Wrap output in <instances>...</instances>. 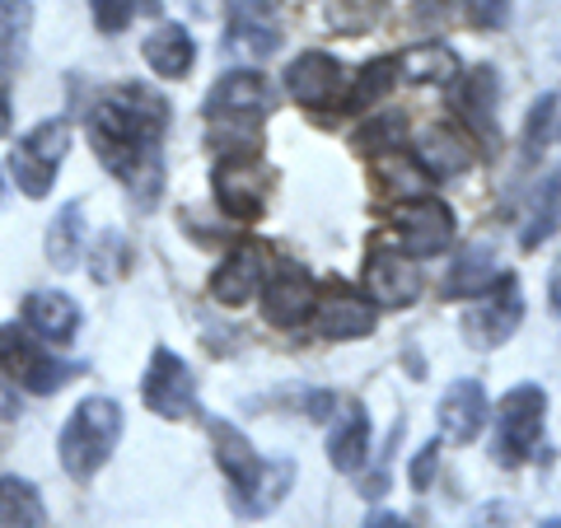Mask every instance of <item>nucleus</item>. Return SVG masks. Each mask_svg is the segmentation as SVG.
<instances>
[{"mask_svg":"<svg viewBox=\"0 0 561 528\" xmlns=\"http://www.w3.org/2000/svg\"><path fill=\"white\" fill-rule=\"evenodd\" d=\"M94 262H90V276L94 280H103V286H108V280H122L131 272V243L122 239L117 230L113 234H103L99 243H94V253H90Z\"/></svg>","mask_w":561,"mask_h":528,"instance_id":"obj_32","label":"nucleus"},{"mask_svg":"<svg viewBox=\"0 0 561 528\" xmlns=\"http://www.w3.org/2000/svg\"><path fill=\"white\" fill-rule=\"evenodd\" d=\"M463 70V61L454 57V47L445 43H416L398 57V76L412 84H449Z\"/></svg>","mask_w":561,"mask_h":528,"instance_id":"obj_25","label":"nucleus"},{"mask_svg":"<svg viewBox=\"0 0 561 528\" xmlns=\"http://www.w3.org/2000/svg\"><path fill=\"white\" fill-rule=\"evenodd\" d=\"M496 103H501V76L496 66H472L459 70V90H454V108L468 122V131L482 140H496Z\"/></svg>","mask_w":561,"mask_h":528,"instance_id":"obj_17","label":"nucleus"},{"mask_svg":"<svg viewBox=\"0 0 561 528\" xmlns=\"http://www.w3.org/2000/svg\"><path fill=\"white\" fill-rule=\"evenodd\" d=\"M389 234L408 257H435L454 243V210L431 192H416L389 206Z\"/></svg>","mask_w":561,"mask_h":528,"instance_id":"obj_6","label":"nucleus"},{"mask_svg":"<svg viewBox=\"0 0 561 528\" xmlns=\"http://www.w3.org/2000/svg\"><path fill=\"white\" fill-rule=\"evenodd\" d=\"M136 10H140V0H90L94 24H99V33H108V38H117V33L136 20Z\"/></svg>","mask_w":561,"mask_h":528,"instance_id":"obj_34","label":"nucleus"},{"mask_svg":"<svg viewBox=\"0 0 561 528\" xmlns=\"http://www.w3.org/2000/svg\"><path fill=\"white\" fill-rule=\"evenodd\" d=\"M267 280V249L262 243H239L234 253H225V262L210 272V299L225 309H243L262 295Z\"/></svg>","mask_w":561,"mask_h":528,"instance_id":"obj_15","label":"nucleus"},{"mask_svg":"<svg viewBox=\"0 0 561 528\" xmlns=\"http://www.w3.org/2000/svg\"><path fill=\"white\" fill-rule=\"evenodd\" d=\"M416 164H421V173H431V183H449V179H459V173L472 169V140L459 127L435 122V127L421 131Z\"/></svg>","mask_w":561,"mask_h":528,"instance_id":"obj_19","label":"nucleus"},{"mask_svg":"<svg viewBox=\"0 0 561 528\" xmlns=\"http://www.w3.org/2000/svg\"><path fill=\"white\" fill-rule=\"evenodd\" d=\"M529 230H524V249H538L542 239H552L557 234V225H561V169H552L548 179H542L534 187V206H529Z\"/></svg>","mask_w":561,"mask_h":528,"instance_id":"obj_30","label":"nucleus"},{"mask_svg":"<svg viewBox=\"0 0 561 528\" xmlns=\"http://www.w3.org/2000/svg\"><path fill=\"white\" fill-rule=\"evenodd\" d=\"M435 472H440V445H421V454L412 459V468H408V482H412V491H431V482H435Z\"/></svg>","mask_w":561,"mask_h":528,"instance_id":"obj_35","label":"nucleus"},{"mask_svg":"<svg viewBox=\"0 0 561 528\" xmlns=\"http://www.w3.org/2000/svg\"><path fill=\"white\" fill-rule=\"evenodd\" d=\"M33 28V0H0V80L14 76V66L24 61Z\"/></svg>","mask_w":561,"mask_h":528,"instance_id":"obj_28","label":"nucleus"},{"mask_svg":"<svg viewBox=\"0 0 561 528\" xmlns=\"http://www.w3.org/2000/svg\"><path fill=\"white\" fill-rule=\"evenodd\" d=\"M548 305L561 313V262L552 267V276H548Z\"/></svg>","mask_w":561,"mask_h":528,"instance_id":"obj_39","label":"nucleus"},{"mask_svg":"<svg viewBox=\"0 0 561 528\" xmlns=\"http://www.w3.org/2000/svg\"><path fill=\"white\" fill-rule=\"evenodd\" d=\"M140 402L164 416V421H179L197 408V379H192V369L183 365L179 351L169 346H154V356L146 365V379H140Z\"/></svg>","mask_w":561,"mask_h":528,"instance_id":"obj_11","label":"nucleus"},{"mask_svg":"<svg viewBox=\"0 0 561 528\" xmlns=\"http://www.w3.org/2000/svg\"><path fill=\"white\" fill-rule=\"evenodd\" d=\"M468 528H515V505L511 501H486L468 515Z\"/></svg>","mask_w":561,"mask_h":528,"instance_id":"obj_37","label":"nucleus"},{"mask_svg":"<svg viewBox=\"0 0 561 528\" xmlns=\"http://www.w3.org/2000/svg\"><path fill=\"white\" fill-rule=\"evenodd\" d=\"M206 421V435H210V449H216V468L230 478L239 509L243 515H272V509L290 496V482H295V459H276L267 463L262 454L253 449V439L243 435L239 426L220 416H202Z\"/></svg>","mask_w":561,"mask_h":528,"instance_id":"obj_2","label":"nucleus"},{"mask_svg":"<svg viewBox=\"0 0 561 528\" xmlns=\"http://www.w3.org/2000/svg\"><path fill=\"white\" fill-rule=\"evenodd\" d=\"M216 202L230 220L253 225L267 210V192H272V173L257 164V154H220L216 173H210Z\"/></svg>","mask_w":561,"mask_h":528,"instance_id":"obj_8","label":"nucleus"},{"mask_svg":"<svg viewBox=\"0 0 561 528\" xmlns=\"http://www.w3.org/2000/svg\"><path fill=\"white\" fill-rule=\"evenodd\" d=\"M365 459H370V412L360 402H351L328 435V463L337 472H360Z\"/></svg>","mask_w":561,"mask_h":528,"instance_id":"obj_21","label":"nucleus"},{"mask_svg":"<svg viewBox=\"0 0 561 528\" xmlns=\"http://www.w3.org/2000/svg\"><path fill=\"white\" fill-rule=\"evenodd\" d=\"M0 528H47L38 486L24 478H0Z\"/></svg>","mask_w":561,"mask_h":528,"instance_id":"obj_27","label":"nucleus"},{"mask_svg":"<svg viewBox=\"0 0 561 528\" xmlns=\"http://www.w3.org/2000/svg\"><path fill=\"white\" fill-rule=\"evenodd\" d=\"M393 80H398V61L393 57H375V61H365L360 66V76H356V84L346 90V99L337 103L342 113H370V108H379L383 99L393 94Z\"/></svg>","mask_w":561,"mask_h":528,"instance_id":"obj_26","label":"nucleus"},{"mask_svg":"<svg viewBox=\"0 0 561 528\" xmlns=\"http://www.w3.org/2000/svg\"><path fill=\"white\" fill-rule=\"evenodd\" d=\"M313 332H319L323 342H360V337H370L375 323H379V305H370V299H360V295H319V309H313Z\"/></svg>","mask_w":561,"mask_h":528,"instance_id":"obj_16","label":"nucleus"},{"mask_svg":"<svg viewBox=\"0 0 561 528\" xmlns=\"http://www.w3.org/2000/svg\"><path fill=\"white\" fill-rule=\"evenodd\" d=\"M496 276H501V267H496L491 243H468V249L459 253V262L449 267V276H445V295L449 299H472V295H482Z\"/></svg>","mask_w":561,"mask_h":528,"instance_id":"obj_24","label":"nucleus"},{"mask_svg":"<svg viewBox=\"0 0 561 528\" xmlns=\"http://www.w3.org/2000/svg\"><path fill=\"white\" fill-rule=\"evenodd\" d=\"M552 117H557V94H542V99H534V108H529V122H524V154H534L548 146V136H552Z\"/></svg>","mask_w":561,"mask_h":528,"instance_id":"obj_33","label":"nucleus"},{"mask_svg":"<svg viewBox=\"0 0 561 528\" xmlns=\"http://www.w3.org/2000/svg\"><path fill=\"white\" fill-rule=\"evenodd\" d=\"M0 375L43 398V393L66 389V383L80 375V365L43 356V351L33 346V337H24V328H0Z\"/></svg>","mask_w":561,"mask_h":528,"instance_id":"obj_10","label":"nucleus"},{"mask_svg":"<svg viewBox=\"0 0 561 528\" xmlns=\"http://www.w3.org/2000/svg\"><path fill=\"white\" fill-rule=\"evenodd\" d=\"M24 323L38 332L47 346H66L80 332V305L61 290H38L24 299Z\"/></svg>","mask_w":561,"mask_h":528,"instance_id":"obj_20","label":"nucleus"},{"mask_svg":"<svg viewBox=\"0 0 561 528\" xmlns=\"http://www.w3.org/2000/svg\"><path fill=\"white\" fill-rule=\"evenodd\" d=\"M542 426H548V393L538 383H515L496 408V463L524 468L538 454Z\"/></svg>","mask_w":561,"mask_h":528,"instance_id":"obj_4","label":"nucleus"},{"mask_svg":"<svg viewBox=\"0 0 561 528\" xmlns=\"http://www.w3.org/2000/svg\"><path fill=\"white\" fill-rule=\"evenodd\" d=\"M342 84H346V66L332 57V51H300L290 66H286V94L300 103V108H332L342 99Z\"/></svg>","mask_w":561,"mask_h":528,"instance_id":"obj_14","label":"nucleus"},{"mask_svg":"<svg viewBox=\"0 0 561 528\" xmlns=\"http://www.w3.org/2000/svg\"><path fill=\"white\" fill-rule=\"evenodd\" d=\"M486 416H491V408H486V389L478 379H454L445 389V398H440L445 439H454V445H472V439L482 435Z\"/></svg>","mask_w":561,"mask_h":528,"instance_id":"obj_18","label":"nucleus"},{"mask_svg":"<svg viewBox=\"0 0 561 528\" xmlns=\"http://www.w3.org/2000/svg\"><path fill=\"white\" fill-rule=\"evenodd\" d=\"M524 323V286L515 272H501L482 295H472V309L463 313V342L472 351H496Z\"/></svg>","mask_w":561,"mask_h":528,"instance_id":"obj_5","label":"nucleus"},{"mask_svg":"<svg viewBox=\"0 0 561 528\" xmlns=\"http://www.w3.org/2000/svg\"><path fill=\"white\" fill-rule=\"evenodd\" d=\"M0 192H5V183H0Z\"/></svg>","mask_w":561,"mask_h":528,"instance_id":"obj_42","label":"nucleus"},{"mask_svg":"<svg viewBox=\"0 0 561 528\" xmlns=\"http://www.w3.org/2000/svg\"><path fill=\"white\" fill-rule=\"evenodd\" d=\"M365 295L383 309H408L421 299V267L402 249H375L365 262Z\"/></svg>","mask_w":561,"mask_h":528,"instance_id":"obj_13","label":"nucleus"},{"mask_svg":"<svg viewBox=\"0 0 561 528\" xmlns=\"http://www.w3.org/2000/svg\"><path fill=\"white\" fill-rule=\"evenodd\" d=\"M140 57H146V66L154 76L183 80L192 70V61H197V43H192V33L183 24H160L146 43H140Z\"/></svg>","mask_w":561,"mask_h":528,"instance_id":"obj_22","label":"nucleus"},{"mask_svg":"<svg viewBox=\"0 0 561 528\" xmlns=\"http://www.w3.org/2000/svg\"><path fill=\"white\" fill-rule=\"evenodd\" d=\"M169 127V108L160 94L127 84L90 108V146L99 164L122 183H140V169L160 173V140Z\"/></svg>","mask_w":561,"mask_h":528,"instance_id":"obj_1","label":"nucleus"},{"mask_svg":"<svg viewBox=\"0 0 561 528\" xmlns=\"http://www.w3.org/2000/svg\"><path fill=\"white\" fill-rule=\"evenodd\" d=\"M10 131V90L5 84H0V136Z\"/></svg>","mask_w":561,"mask_h":528,"instance_id":"obj_40","label":"nucleus"},{"mask_svg":"<svg viewBox=\"0 0 561 528\" xmlns=\"http://www.w3.org/2000/svg\"><path fill=\"white\" fill-rule=\"evenodd\" d=\"M365 528H412V524L402 515H393V509H375V515L365 519Z\"/></svg>","mask_w":561,"mask_h":528,"instance_id":"obj_38","label":"nucleus"},{"mask_svg":"<svg viewBox=\"0 0 561 528\" xmlns=\"http://www.w3.org/2000/svg\"><path fill=\"white\" fill-rule=\"evenodd\" d=\"M542 528H561V519H548V524H542Z\"/></svg>","mask_w":561,"mask_h":528,"instance_id":"obj_41","label":"nucleus"},{"mask_svg":"<svg viewBox=\"0 0 561 528\" xmlns=\"http://www.w3.org/2000/svg\"><path fill=\"white\" fill-rule=\"evenodd\" d=\"M272 103H276V90L262 70H230V76L210 84L202 113L206 122H262L272 113Z\"/></svg>","mask_w":561,"mask_h":528,"instance_id":"obj_12","label":"nucleus"},{"mask_svg":"<svg viewBox=\"0 0 561 528\" xmlns=\"http://www.w3.org/2000/svg\"><path fill=\"white\" fill-rule=\"evenodd\" d=\"M230 38L239 47H249L253 57H272L280 47V24H276V10L267 0H239L234 5V20H230Z\"/></svg>","mask_w":561,"mask_h":528,"instance_id":"obj_23","label":"nucleus"},{"mask_svg":"<svg viewBox=\"0 0 561 528\" xmlns=\"http://www.w3.org/2000/svg\"><path fill=\"white\" fill-rule=\"evenodd\" d=\"M313 309H319V280H313V272L280 257L276 272L262 280V319L280 332H290V328H305L313 319Z\"/></svg>","mask_w":561,"mask_h":528,"instance_id":"obj_9","label":"nucleus"},{"mask_svg":"<svg viewBox=\"0 0 561 528\" xmlns=\"http://www.w3.org/2000/svg\"><path fill=\"white\" fill-rule=\"evenodd\" d=\"M66 150H70V127L61 117L38 122V127L10 150V173H14V183L24 187V197H33V202L47 197L51 183H57Z\"/></svg>","mask_w":561,"mask_h":528,"instance_id":"obj_7","label":"nucleus"},{"mask_svg":"<svg viewBox=\"0 0 561 528\" xmlns=\"http://www.w3.org/2000/svg\"><path fill=\"white\" fill-rule=\"evenodd\" d=\"M463 10L478 28H501L511 20V0H463Z\"/></svg>","mask_w":561,"mask_h":528,"instance_id":"obj_36","label":"nucleus"},{"mask_svg":"<svg viewBox=\"0 0 561 528\" xmlns=\"http://www.w3.org/2000/svg\"><path fill=\"white\" fill-rule=\"evenodd\" d=\"M117 439H122V408L113 398H84L80 408L66 416V426L57 435L61 468L76 482H90L94 472L113 459Z\"/></svg>","mask_w":561,"mask_h":528,"instance_id":"obj_3","label":"nucleus"},{"mask_svg":"<svg viewBox=\"0 0 561 528\" xmlns=\"http://www.w3.org/2000/svg\"><path fill=\"white\" fill-rule=\"evenodd\" d=\"M84 249V202H66L61 216L47 230V257L51 267H76Z\"/></svg>","mask_w":561,"mask_h":528,"instance_id":"obj_31","label":"nucleus"},{"mask_svg":"<svg viewBox=\"0 0 561 528\" xmlns=\"http://www.w3.org/2000/svg\"><path fill=\"white\" fill-rule=\"evenodd\" d=\"M408 136V113H365L356 122V131H351V150H360V154H389L398 150V140Z\"/></svg>","mask_w":561,"mask_h":528,"instance_id":"obj_29","label":"nucleus"}]
</instances>
